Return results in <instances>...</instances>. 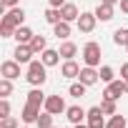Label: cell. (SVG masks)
<instances>
[{
    "mask_svg": "<svg viewBox=\"0 0 128 128\" xmlns=\"http://www.w3.org/2000/svg\"><path fill=\"white\" fill-rule=\"evenodd\" d=\"M28 83L30 86H43L45 80H48V66L43 60H30L28 63Z\"/></svg>",
    "mask_w": 128,
    "mask_h": 128,
    "instance_id": "6da1fadb",
    "label": "cell"
},
{
    "mask_svg": "<svg viewBox=\"0 0 128 128\" xmlns=\"http://www.w3.org/2000/svg\"><path fill=\"white\" fill-rule=\"evenodd\" d=\"M83 60H86V66H93V68L100 63V45H98L96 40L86 43V48H83Z\"/></svg>",
    "mask_w": 128,
    "mask_h": 128,
    "instance_id": "7a4b0ae2",
    "label": "cell"
},
{
    "mask_svg": "<svg viewBox=\"0 0 128 128\" xmlns=\"http://www.w3.org/2000/svg\"><path fill=\"white\" fill-rule=\"evenodd\" d=\"M103 116H106L103 108H100V106H93V108L88 110V116H86V118H88V128H106L108 120H106Z\"/></svg>",
    "mask_w": 128,
    "mask_h": 128,
    "instance_id": "3957f363",
    "label": "cell"
},
{
    "mask_svg": "<svg viewBox=\"0 0 128 128\" xmlns=\"http://www.w3.org/2000/svg\"><path fill=\"white\" fill-rule=\"evenodd\" d=\"M23 20H25V10H23V8H10V10L3 15V23H5V25H13V28H20Z\"/></svg>",
    "mask_w": 128,
    "mask_h": 128,
    "instance_id": "277c9868",
    "label": "cell"
},
{
    "mask_svg": "<svg viewBox=\"0 0 128 128\" xmlns=\"http://www.w3.org/2000/svg\"><path fill=\"white\" fill-rule=\"evenodd\" d=\"M45 110L53 113V116H60V113H66L68 108H66V100H63L60 96H48L45 98Z\"/></svg>",
    "mask_w": 128,
    "mask_h": 128,
    "instance_id": "5b68a950",
    "label": "cell"
},
{
    "mask_svg": "<svg viewBox=\"0 0 128 128\" xmlns=\"http://www.w3.org/2000/svg\"><path fill=\"white\" fill-rule=\"evenodd\" d=\"M123 93H126V80L120 78V80H110V83L106 86V93H103V96H106V98H113V100H118Z\"/></svg>",
    "mask_w": 128,
    "mask_h": 128,
    "instance_id": "8992f818",
    "label": "cell"
},
{
    "mask_svg": "<svg viewBox=\"0 0 128 128\" xmlns=\"http://www.w3.org/2000/svg\"><path fill=\"white\" fill-rule=\"evenodd\" d=\"M0 73H3V78H10V80H15L18 76H20V63L13 58V60H5L3 66H0Z\"/></svg>",
    "mask_w": 128,
    "mask_h": 128,
    "instance_id": "52a82bcc",
    "label": "cell"
},
{
    "mask_svg": "<svg viewBox=\"0 0 128 128\" xmlns=\"http://www.w3.org/2000/svg\"><path fill=\"white\" fill-rule=\"evenodd\" d=\"M96 13H80V18L76 20L78 23V30L80 33H93V28H96Z\"/></svg>",
    "mask_w": 128,
    "mask_h": 128,
    "instance_id": "ba28073f",
    "label": "cell"
},
{
    "mask_svg": "<svg viewBox=\"0 0 128 128\" xmlns=\"http://www.w3.org/2000/svg\"><path fill=\"white\" fill-rule=\"evenodd\" d=\"M33 48H30V43H18V48H15V53H13V58L18 60V63H30L33 60Z\"/></svg>",
    "mask_w": 128,
    "mask_h": 128,
    "instance_id": "9c48e42d",
    "label": "cell"
},
{
    "mask_svg": "<svg viewBox=\"0 0 128 128\" xmlns=\"http://www.w3.org/2000/svg\"><path fill=\"white\" fill-rule=\"evenodd\" d=\"M80 83H86V86H96L98 80H100V73L93 68V66H86V68H80Z\"/></svg>",
    "mask_w": 128,
    "mask_h": 128,
    "instance_id": "30bf717a",
    "label": "cell"
},
{
    "mask_svg": "<svg viewBox=\"0 0 128 128\" xmlns=\"http://www.w3.org/2000/svg\"><path fill=\"white\" fill-rule=\"evenodd\" d=\"M38 116H40V106H35V103H25V108H23V113H20L23 123H38Z\"/></svg>",
    "mask_w": 128,
    "mask_h": 128,
    "instance_id": "8fae6325",
    "label": "cell"
},
{
    "mask_svg": "<svg viewBox=\"0 0 128 128\" xmlns=\"http://www.w3.org/2000/svg\"><path fill=\"white\" fill-rule=\"evenodd\" d=\"M40 60L45 63L48 68H53V66H58V63H60V50H53V48H45V50L40 53Z\"/></svg>",
    "mask_w": 128,
    "mask_h": 128,
    "instance_id": "7c38bea8",
    "label": "cell"
},
{
    "mask_svg": "<svg viewBox=\"0 0 128 128\" xmlns=\"http://www.w3.org/2000/svg\"><path fill=\"white\" fill-rule=\"evenodd\" d=\"M60 76H63V78H78V76H80V66H78L76 60H66V63H63V68H60Z\"/></svg>",
    "mask_w": 128,
    "mask_h": 128,
    "instance_id": "4fadbf2b",
    "label": "cell"
},
{
    "mask_svg": "<svg viewBox=\"0 0 128 128\" xmlns=\"http://www.w3.org/2000/svg\"><path fill=\"white\" fill-rule=\"evenodd\" d=\"M93 13H96V18H98L100 23H108V20H113V15H116V13H113V5H108V3H100Z\"/></svg>",
    "mask_w": 128,
    "mask_h": 128,
    "instance_id": "5bb4252c",
    "label": "cell"
},
{
    "mask_svg": "<svg viewBox=\"0 0 128 128\" xmlns=\"http://www.w3.org/2000/svg\"><path fill=\"white\" fill-rule=\"evenodd\" d=\"M86 116H88V110H83L80 106H70V108L66 110V118H68V120H70L73 126H76V123H80V120H83Z\"/></svg>",
    "mask_w": 128,
    "mask_h": 128,
    "instance_id": "9a60e30c",
    "label": "cell"
},
{
    "mask_svg": "<svg viewBox=\"0 0 128 128\" xmlns=\"http://www.w3.org/2000/svg\"><path fill=\"white\" fill-rule=\"evenodd\" d=\"M60 15H63V20H68V23H73V20L80 18L78 5H73V3H66V5H63V8H60Z\"/></svg>",
    "mask_w": 128,
    "mask_h": 128,
    "instance_id": "2e32d148",
    "label": "cell"
},
{
    "mask_svg": "<svg viewBox=\"0 0 128 128\" xmlns=\"http://www.w3.org/2000/svg\"><path fill=\"white\" fill-rule=\"evenodd\" d=\"M53 33H55V38H58V40H66V38L70 35V23H68V20L55 23V25H53Z\"/></svg>",
    "mask_w": 128,
    "mask_h": 128,
    "instance_id": "e0dca14e",
    "label": "cell"
},
{
    "mask_svg": "<svg viewBox=\"0 0 128 128\" xmlns=\"http://www.w3.org/2000/svg\"><path fill=\"white\" fill-rule=\"evenodd\" d=\"M76 53H78V45H76V43H70V40H66V43L60 45V58L73 60V58H76Z\"/></svg>",
    "mask_w": 128,
    "mask_h": 128,
    "instance_id": "ac0fdd59",
    "label": "cell"
},
{
    "mask_svg": "<svg viewBox=\"0 0 128 128\" xmlns=\"http://www.w3.org/2000/svg\"><path fill=\"white\" fill-rule=\"evenodd\" d=\"M33 35H35V33H33L30 28L20 25V28H15V35H13V38H15L18 43H30V40H33Z\"/></svg>",
    "mask_w": 128,
    "mask_h": 128,
    "instance_id": "d6986e66",
    "label": "cell"
},
{
    "mask_svg": "<svg viewBox=\"0 0 128 128\" xmlns=\"http://www.w3.org/2000/svg\"><path fill=\"white\" fill-rule=\"evenodd\" d=\"M45 98H48V96H45V93H43L38 86H35V88L28 93V103H35V106H45Z\"/></svg>",
    "mask_w": 128,
    "mask_h": 128,
    "instance_id": "ffe728a7",
    "label": "cell"
},
{
    "mask_svg": "<svg viewBox=\"0 0 128 128\" xmlns=\"http://www.w3.org/2000/svg\"><path fill=\"white\" fill-rule=\"evenodd\" d=\"M43 18H45V23H50V25H55V23H60V20H63L60 8H48V10L43 13Z\"/></svg>",
    "mask_w": 128,
    "mask_h": 128,
    "instance_id": "44dd1931",
    "label": "cell"
},
{
    "mask_svg": "<svg viewBox=\"0 0 128 128\" xmlns=\"http://www.w3.org/2000/svg\"><path fill=\"white\" fill-rule=\"evenodd\" d=\"M30 48H33V53L38 55V53H43V50L48 48V40H45L43 35H33V40H30Z\"/></svg>",
    "mask_w": 128,
    "mask_h": 128,
    "instance_id": "7402d4cb",
    "label": "cell"
},
{
    "mask_svg": "<svg viewBox=\"0 0 128 128\" xmlns=\"http://www.w3.org/2000/svg\"><path fill=\"white\" fill-rule=\"evenodd\" d=\"M126 126H128V120H126V116H120V113L110 116V120L106 123V128H126Z\"/></svg>",
    "mask_w": 128,
    "mask_h": 128,
    "instance_id": "603a6c76",
    "label": "cell"
},
{
    "mask_svg": "<svg viewBox=\"0 0 128 128\" xmlns=\"http://www.w3.org/2000/svg\"><path fill=\"white\" fill-rule=\"evenodd\" d=\"M100 108H103L106 116H116V113H118V110H116V100H113V98H106V96H103V100H100Z\"/></svg>",
    "mask_w": 128,
    "mask_h": 128,
    "instance_id": "cb8c5ba5",
    "label": "cell"
},
{
    "mask_svg": "<svg viewBox=\"0 0 128 128\" xmlns=\"http://www.w3.org/2000/svg\"><path fill=\"white\" fill-rule=\"evenodd\" d=\"M86 88H88V86H86V83H80V80H78V83H73V86H70V88H68V93H70V96H73V98H83V96H86Z\"/></svg>",
    "mask_w": 128,
    "mask_h": 128,
    "instance_id": "d4e9b609",
    "label": "cell"
},
{
    "mask_svg": "<svg viewBox=\"0 0 128 128\" xmlns=\"http://www.w3.org/2000/svg\"><path fill=\"white\" fill-rule=\"evenodd\" d=\"M35 126H38V128H53V113H48V110H45V113H40Z\"/></svg>",
    "mask_w": 128,
    "mask_h": 128,
    "instance_id": "484cf974",
    "label": "cell"
},
{
    "mask_svg": "<svg viewBox=\"0 0 128 128\" xmlns=\"http://www.w3.org/2000/svg\"><path fill=\"white\" fill-rule=\"evenodd\" d=\"M113 43H116V45H128V30H126V28H118V30L113 33Z\"/></svg>",
    "mask_w": 128,
    "mask_h": 128,
    "instance_id": "4316f807",
    "label": "cell"
},
{
    "mask_svg": "<svg viewBox=\"0 0 128 128\" xmlns=\"http://www.w3.org/2000/svg\"><path fill=\"white\" fill-rule=\"evenodd\" d=\"M10 93H13V83H10V78H3V80H0V96L8 98Z\"/></svg>",
    "mask_w": 128,
    "mask_h": 128,
    "instance_id": "83f0119b",
    "label": "cell"
},
{
    "mask_svg": "<svg viewBox=\"0 0 128 128\" xmlns=\"http://www.w3.org/2000/svg\"><path fill=\"white\" fill-rule=\"evenodd\" d=\"M98 73H100V80H103V83H110V80H113V68H110V66H103Z\"/></svg>",
    "mask_w": 128,
    "mask_h": 128,
    "instance_id": "f1b7e54d",
    "label": "cell"
},
{
    "mask_svg": "<svg viewBox=\"0 0 128 128\" xmlns=\"http://www.w3.org/2000/svg\"><path fill=\"white\" fill-rule=\"evenodd\" d=\"M13 35H15V28H13V25L0 23V38H13Z\"/></svg>",
    "mask_w": 128,
    "mask_h": 128,
    "instance_id": "f546056e",
    "label": "cell"
},
{
    "mask_svg": "<svg viewBox=\"0 0 128 128\" xmlns=\"http://www.w3.org/2000/svg\"><path fill=\"white\" fill-rule=\"evenodd\" d=\"M0 128H18V118H13V116H5L3 120H0Z\"/></svg>",
    "mask_w": 128,
    "mask_h": 128,
    "instance_id": "4dcf8cb0",
    "label": "cell"
},
{
    "mask_svg": "<svg viewBox=\"0 0 128 128\" xmlns=\"http://www.w3.org/2000/svg\"><path fill=\"white\" fill-rule=\"evenodd\" d=\"M5 116H10V103H8V98L0 100V118H5Z\"/></svg>",
    "mask_w": 128,
    "mask_h": 128,
    "instance_id": "1f68e13d",
    "label": "cell"
},
{
    "mask_svg": "<svg viewBox=\"0 0 128 128\" xmlns=\"http://www.w3.org/2000/svg\"><path fill=\"white\" fill-rule=\"evenodd\" d=\"M18 3H20V0H0V8H18Z\"/></svg>",
    "mask_w": 128,
    "mask_h": 128,
    "instance_id": "d6a6232c",
    "label": "cell"
},
{
    "mask_svg": "<svg viewBox=\"0 0 128 128\" xmlns=\"http://www.w3.org/2000/svg\"><path fill=\"white\" fill-rule=\"evenodd\" d=\"M120 78L128 80V63H123V66H120Z\"/></svg>",
    "mask_w": 128,
    "mask_h": 128,
    "instance_id": "836d02e7",
    "label": "cell"
},
{
    "mask_svg": "<svg viewBox=\"0 0 128 128\" xmlns=\"http://www.w3.org/2000/svg\"><path fill=\"white\" fill-rule=\"evenodd\" d=\"M48 3H50V8H63V5H66V0H48Z\"/></svg>",
    "mask_w": 128,
    "mask_h": 128,
    "instance_id": "e575fe53",
    "label": "cell"
},
{
    "mask_svg": "<svg viewBox=\"0 0 128 128\" xmlns=\"http://www.w3.org/2000/svg\"><path fill=\"white\" fill-rule=\"evenodd\" d=\"M120 10H123V13L128 15V0H120Z\"/></svg>",
    "mask_w": 128,
    "mask_h": 128,
    "instance_id": "d590c367",
    "label": "cell"
},
{
    "mask_svg": "<svg viewBox=\"0 0 128 128\" xmlns=\"http://www.w3.org/2000/svg\"><path fill=\"white\" fill-rule=\"evenodd\" d=\"M100 3H108V5H116V3H120V0H100Z\"/></svg>",
    "mask_w": 128,
    "mask_h": 128,
    "instance_id": "8d00e7d4",
    "label": "cell"
},
{
    "mask_svg": "<svg viewBox=\"0 0 128 128\" xmlns=\"http://www.w3.org/2000/svg\"><path fill=\"white\" fill-rule=\"evenodd\" d=\"M73 128H88V123H86V126H83V123H76Z\"/></svg>",
    "mask_w": 128,
    "mask_h": 128,
    "instance_id": "74e56055",
    "label": "cell"
},
{
    "mask_svg": "<svg viewBox=\"0 0 128 128\" xmlns=\"http://www.w3.org/2000/svg\"><path fill=\"white\" fill-rule=\"evenodd\" d=\"M126 93H128V80H126Z\"/></svg>",
    "mask_w": 128,
    "mask_h": 128,
    "instance_id": "f35d334b",
    "label": "cell"
},
{
    "mask_svg": "<svg viewBox=\"0 0 128 128\" xmlns=\"http://www.w3.org/2000/svg\"><path fill=\"white\" fill-rule=\"evenodd\" d=\"M23 128H30V126H23Z\"/></svg>",
    "mask_w": 128,
    "mask_h": 128,
    "instance_id": "ab89813d",
    "label": "cell"
},
{
    "mask_svg": "<svg viewBox=\"0 0 128 128\" xmlns=\"http://www.w3.org/2000/svg\"><path fill=\"white\" fill-rule=\"evenodd\" d=\"M126 50H128V45H126Z\"/></svg>",
    "mask_w": 128,
    "mask_h": 128,
    "instance_id": "60d3db41",
    "label": "cell"
},
{
    "mask_svg": "<svg viewBox=\"0 0 128 128\" xmlns=\"http://www.w3.org/2000/svg\"><path fill=\"white\" fill-rule=\"evenodd\" d=\"M53 128H55V126H53Z\"/></svg>",
    "mask_w": 128,
    "mask_h": 128,
    "instance_id": "b9f144b4",
    "label": "cell"
}]
</instances>
